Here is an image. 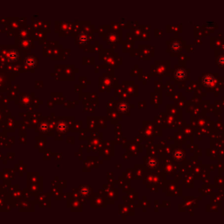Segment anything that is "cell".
<instances>
[{"mask_svg":"<svg viewBox=\"0 0 224 224\" xmlns=\"http://www.w3.org/2000/svg\"><path fill=\"white\" fill-rule=\"evenodd\" d=\"M36 63H37V60L33 56H29L25 60V66L28 69H33L36 66Z\"/></svg>","mask_w":224,"mask_h":224,"instance_id":"6da1fadb","label":"cell"},{"mask_svg":"<svg viewBox=\"0 0 224 224\" xmlns=\"http://www.w3.org/2000/svg\"><path fill=\"white\" fill-rule=\"evenodd\" d=\"M7 59L9 61L14 62L19 59V53L16 50H12L7 54Z\"/></svg>","mask_w":224,"mask_h":224,"instance_id":"7a4b0ae2","label":"cell"},{"mask_svg":"<svg viewBox=\"0 0 224 224\" xmlns=\"http://www.w3.org/2000/svg\"><path fill=\"white\" fill-rule=\"evenodd\" d=\"M68 129V124L64 121H60L57 124V131L59 132H64Z\"/></svg>","mask_w":224,"mask_h":224,"instance_id":"3957f363","label":"cell"},{"mask_svg":"<svg viewBox=\"0 0 224 224\" xmlns=\"http://www.w3.org/2000/svg\"><path fill=\"white\" fill-rule=\"evenodd\" d=\"M118 109H119V111L122 112H124L127 111V109H128V105L126 104V103H120L119 104V106H118Z\"/></svg>","mask_w":224,"mask_h":224,"instance_id":"277c9868","label":"cell"},{"mask_svg":"<svg viewBox=\"0 0 224 224\" xmlns=\"http://www.w3.org/2000/svg\"><path fill=\"white\" fill-rule=\"evenodd\" d=\"M87 189H88V188H82L81 191V193L83 195H86V194H87Z\"/></svg>","mask_w":224,"mask_h":224,"instance_id":"5b68a950","label":"cell"}]
</instances>
